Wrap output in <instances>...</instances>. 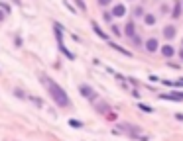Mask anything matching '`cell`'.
<instances>
[{
    "mask_svg": "<svg viewBox=\"0 0 183 141\" xmlns=\"http://www.w3.org/2000/svg\"><path fill=\"white\" fill-rule=\"evenodd\" d=\"M42 82L45 84V88L49 90V94H51V98L55 100V104H57V106H61V108H67V106H69V96H67V94H65V90L61 88V86L57 84L55 80H51L49 76L42 75Z\"/></svg>",
    "mask_w": 183,
    "mask_h": 141,
    "instance_id": "6da1fadb",
    "label": "cell"
},
{
    "mask_svg": "<svg viewBox=\"0 0 183 141\" xmlns=\"http://www.w3.org/2000/svg\"><path fill=\"white\" fill-rule=\"evenodd\" d=\"M79 90H81V94H83L85 98H97L94 90L91 88V86H87V84H81V86H79Z\"/></svg>",
    "mask_w": 183,
    "mask_h": 141,
    "instance_id": "7a4b0ae2",
    "label": "cell"
},
{
    "mask_svg": "<svg viewBox=\"0 0 183 141\" xmlns=\"http://www.w3.org/2000/svg\"><path fill=\"white\" fill-rule=\"evenodd\" d=\"M164 100H179L183 102V92H167V94H161Z\"/></svg>",
    "mask_w": 183,
    "mask_h": 141,
    "instance_id": "3957f363",
    "label": "cell"
},
{
    "mask_svg": "<svg viewBox=\"0 0 183 141\" xmlns=\"http://www.w3.org/2000/svg\"><path fill=\"white\" fill-rule=\"evenodd\" d=\"M126 14V6L124 4H116L112 8V16H116V18H120V16H124Z\"/></svg>",
    "mask_w": 183,
    "mask_h": 141,
    "instance_id": "277c9868",
    "label": "cell"
},
{
    "mask_svg": "<svg viewBox=\"0 0 183 141\" xmlns=\"http://www.w3.org/2000/svg\"><path fill=\"white\" fill-rule=\"evenodd\" d=\"M158 47H160V45H158V39H154V37H152V39H148V43H146V49H148L150 53L158 51Z\"/></svg>",
    "mask_w": 183,
    "mask_h": 141,
    "instance_id": "5b68a950",
    "label": "cell"
},
{
    "mask_svg": "<svg viewBox=\"0 0 183 141\" xmlns=\"http://www.w3.org/2000/svg\"><path fill=\"white\" fill-rule=\"evenodd\" d=\"M164 35L167 39H173L175 37V28H173V26H165V28H164Z\"/></svg>",
    "mask_w": 183,
    "mask_h": 141,
    "instance_id": "8992f818",
    "label": "cell"
},
{
    "mask_svg": "<svg viewBox=\"0 0 183 141\" xmlns=\"http://www.w3.org/2000/svg\"><path fill=\"white\" fill-rule=\"evenodd\" d=\"M124 33H126L130 39L136 35V32H134V22H128V23H126V29H124Z\"/></svg>",
    "mask_w": 183,
    "mask_h": 141,
    "instance_id": "52a82bcc",
    "label": "cell"
},
{
    "mask_svg": "<svg viewBox=\"0 0 183 141\" xmlns=\"http://www.w3.org/2000/svg\"><path fill=\"white\" fill-rule=\"evenodd\" d=\"M173 47H171V45H164V47H161V55H165V57H173Z\"/></svg>",
    "mask_w": 183,
    "mask_h": 141,
    "instance_id": "ba28073f",
    "label": "cell"
},
{
    "mask_svg": "<svg viewBox=\"0 0 183 141\" xmlns=\"http://www.w3.org/2000/svg\"><path fill=\"white\" fill-rule=\"evenodd\" d=\"M110 45L114 47V49H116V51H120L122 55H126V57H130V51H128V49H124V47H120V45H116V43H110Z\"/></svg>",
    "mask_w": 183,
    "mask_h": 141,
    "instance_id": "9c48e42d",
    "label": "cell"
},
{
    "mask_svg": "<svg viewBox=\"0 0 183 141\" xmlns=\"http://www.w3.org/2000/svg\"><path fill=\"white\" fill-rule=\"evenodd\" d=\"M144 22L148 23V26H154V23H155V18H154L152 14H146V16H144Z\"/></svg>",
    "mask_w": 183,
    "mask_h": 141,
    "instance_id": "30bf717a",
    "label": "cell"
},
{
    "mask_svg": "<svg viewBox=\"0 0 183 141\" xmlns=\"http://www.w3.org/2000/svg\"><path fill=\"white\" fill-rule=\"evenodd\" d=\"M93 28H94V32H97V35H100L103 39H108V37H106V33H104L103 29H99V26H93Z\"/></svg>",
    "mask_w": 183,
    "mask_h": 141,
    "instance_id": "8fae6325",
    "label": "cell"
},
{
    "mask_svg": "<svg viewBox=\"0 0 183 141\" xmlns=\"http://www.w3.org/2000/svg\"><path fill=\"white\" fill-rule=\"evenodd\" d=\"M179 14H181V4H175V10H173V18H179Z\"/></svg>",
    "mask_w": 183,
    "mask_h": 141,
    "instance_id": "7c38bea8",
    "label": "cell"
},
{
    "mask_svg": "<svg viewBox=\"0 0 183 141\" xmlns=\"http://www.w3.org/2000/svg\"><path fill=\"white\" fill-rule=\"evenodd\" d=\"M130 41L134 43V45H140V43H142V41H140V37H138V35H134V37H132Z\"/></svg>",
    "mask_w": 183,
    "mask_h": 141,
    "instance_id": "4fadbf2b",
    "label": "cell"
},
{
    "mask_svg": "<svg viewBox=\"0 0 183 141\" xmlns=\"http://www.w3.org/2000/svg\"><path fill=\"white\" fill-rule=\"evenodd\" d=\"M112 33H114V35H120V28L114 26V23H112Z\"/></svg>",
    "mask_w": 183,
    "mask_h": 141,
    "instance_id": "5bb4252c",
    "label": "cell"
},
{
    "mask_svg": "<svg viewBox=\"0 0 183 141\" xmlns=\"http://www.w3.org/2000/svg\"><path fill=\"white\" fill-rule=\"evenodd\" d=\"M134 14H136V18H138V16H144V10H142V8H136V10H134Z\"/></svg>",
    "mask_w": 183,
    "mask_h": 141,
    "instance_id": "9a60e30c",
    "label": "cell"
},
{
    "mask_svg": "<svg viewBox=\"0 0 183 141\" xmlns=\"http://www.w3.org/2000/svg\"><path fill=\"white\" fill-rule=\"evenodd\" d=\"M75 2H77V6H79V8H87V6H85V2H83V0H75Z\"/></svg>",
    "mask_w": 183,
    "mask_h": 141,
    "instance_id": "2e32d148",
    "label": "cell"
},
{
    "mask_svg": "<svg viewBox=\"0 0 183 141\" xmlns=\"http://www.w3.org/2000/svg\"><path fill=\"white\" fill-rule=\"evenodd\" d=\"M138 106H140V108L144 110V112H152V108H148V106H144V104H138Z\"/></svg>",
    "mask_w": 183,
    "mask_h": 141,
    "instance_id": "e0dca14e",
    "label": "cell"
},
{
    "mask_svg": "<svg viewBox=\"0 0 183 141\" xmlns=\"http://www.w3.org/2000/svg\"><path fill=\"white\" fill-rule=\"evenodd\" d=\"M112 20V14H104V22H110Z\"/></svg>",
    "mask_w": 183,
    "mask_h": 141,
    "instance_id": "ac0fdd59",
    "label": "cell"
},
{
    "mask_svg": "<svg viewBox=\"0 0 183 141\" xmlns=\"http://www.w3.org/2000/svg\"><path fill=\"white\" fill-rule=\"evenodd\" d=\"M0 6H2V8H4L6 12H10V6H8V4H4V2H0Z\"/></svg>",
    "mask_w": 183,
    "mask_h": 141,
    "instance_id": "d6986e66",
    "label": "cell"
},
{
    "mask_svg": "<svg viewBox=\"0 0 183 141\" xmlns=\"http://www.w3.org/2000/svg\"><path fill=\"white\" fill-rule=\"evenodd\" d=\"M99 2H100V4H103V6H106V4H110V0H99Z\"/></svg>",
    "mask_w": 183,
    "mask_h": 141,
    "instance_id": "ffe728a7",
    "label": "cell"
},
{
    "mask_svg": "<svg viewBox=\"0 0 183 141\" xmlns=\"http://www.w3.org/2000/svg\"><path fill=\"white\" fill-rule=\"evenodd\" d=\"M179 57H181V59H183V49H181V51H179Z\"/></svg>",
    "mask_w": 183,
    "mask_h": 141,
    "instance_id": "44dd1931",
    "label": "cell"
},
{
    "mask_svg": "<svg viewBox=\"0 0 183 141\" xmlns=\"http://www.w3.org/2000/svg\"><path fill=\"white\" fill-rule=\"evenodd\" d=\"M0 20H4V14H2V12H0Z\"/></svg>",
    "mask_w": 183,
    "mask_h": 141,
    "instance_id": "7402d4cb",
    "label": "cell"
}]
</instances>
